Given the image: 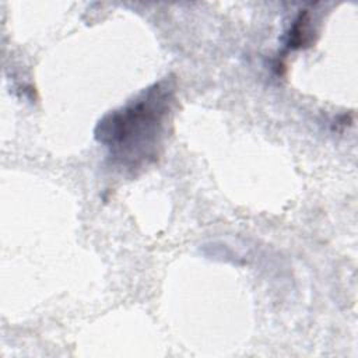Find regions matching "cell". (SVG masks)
I'll return each mask as SVG.
<instances>
[{"label": "cell", "instance_id": "cell-1", "mask_svg": "<svg viewBox=\"0 0 358 358\" xmlns=\"http://www.w3.org/2000/svg\"><path fill=\"white\" fill-rule=\"evenodd\" d=\"M172 90L166 81L155 84L98 124L96 137L124 168H138L157 155Z\"/></svg>", "mask_w": 358, "mask_h": 358}]
</instances>
